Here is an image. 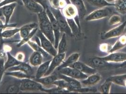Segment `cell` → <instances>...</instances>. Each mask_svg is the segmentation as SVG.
<instances>
[{"instance_id": "cell-1", "label": "cell", "mask_w": 126, "mask_h": 94, "mask_svg": "<svg viewBox=\"0 0 126 94\" xmlns=\"http://www.w3.org/2000/svg\"><path fill=\"white\" fill-rule=\"evenodd\" d=\"M41 31L54 45L55 37L50 21L45 11L37 14Z\"/></svg>"}, {"instance_id": "cell-2", "label": "cell", "mask_w": 126, "mask_h": 94, "mask_svg": "<svg viewBox=\"0 0 126 94\" xmlns=\"http://www.w3.org/2000/svg\"><path fill=\"white\" fill-rule=\"evenodd\" d=\"M50 10L58 21L60 27L61 31L66 33V34L70 36H73L74 35L69 26L67 19L65 17L63 16V13L61 12L60 10L54 9L52 7L50 8Z\"/></svg>"}, {"instance_id": "cell-3", "label": "cell", "mask_w": 126, "mask_h": 94, "mask_svg": "<svg viewBox=\"0 0 126 94\" xmlns=\"http://www.w3.org/2000/svg\"><path fill=\"white\" fill-rule=\"evenodd\" d=\"M111 7L106 6L93 11L86 16L85 19L87 21H94L110 16L113 12Z\"/></svg>"}, {"instance_id": "cell-4", "label": "cell", "mask_w": 126, "mask_h": 94, "mask_svg": "<svg viewBox=\"0 0 126 94\" xmlns=\"http://www.w3.org/2000/svg\"><path fill=\"white\" fill-rule=\"evenodd\" d=\"M40 40V46L50 56L54 57L58 54V50L54 44L45 36L41 30H38L36 35Z\"/></svg>"}, {"instance_id": "cell-5", "label": "cell", "mask_w": 126, "mask_h": 94, "mask_svg": "<svg viewBox=\"0 0 126 94\" xmlns=\"http://www.w3.org/2000/svg\"><path fill=\"white\" fill-rule=\"evenodd\" d=\"M45 11H46L47 16L50 21L53 30L54 34L55 37V43H54V47L57 49L58 44L60 41V32L61 30L60 27L58 23V21L56 19L55 17L53 15L51 11H50V8L48 7L47 8Z\"/></svg>"}, {"instance_id": "cell-6", "label": "cell", "mask_w": 126, "mask_h": 94, "mask_svg": "<svg viewBox=\"0 0 126 94\" xmlns=\"http://www.w3.org/2000/svg\"><path fill=\"white\" fill-rule=\"evenodd\" d=\"M20 90L22 91L42 90V85L32 78L22 79L19 85Z\"/></svg>"}, {"instance_id": "cell-7", "label": "cell", "mask_w": 126, "mask_h": 94, "mask_svg": "<svg viewBox=\"0 0 126 94\" xmlns=\"http://www.w3.org/2000/svg\"><path fill=\"white\" fill-rule=\"evenodd\" d=\"M58 73H61L70 77L81 80L86 78L88 75L82 73L79 70L71 67H66L57 70Z\"/></svg>"}, {"instance_id": "cell-8", "label": "cell", "mask_w": 126, "mask_h": 94, "mask_svg": "<svg viewBox=\"0 0 126 94\" xmlns=\"http://www.w3.org/2000/svg\"><path fill=\"white\" fill-rule=\"evenodd\" d=\"M126 27V21H125L120 25L106 31L102 35L101 38L103 40H107L120 37L123 33Z\"/></svg>"}, {"instance_id": "cell-9", "label": "cell", "mask_w": 126, "mask_h": 94, "mask_svg": "<svg viewBox=\"0 0 126 94\" xmlns=\"http://www.w3.org/2000/svg\"><path fill=\"white\" fill-rule=\"evenodd\" d=\"M106 62L111 63H121L126 60V53L114 52L101 57Z\"/></svg>"}, {"instance_id": "cell-10", "label": "cell", "mask_w": 126, "mask_h": 94, "mask_svg": "<svg viewBox=\"0 0 126 94\" xmlns=\"http://www.w3.org/2000/svg\"><path fill=\"white\" fill-rule=\"evenodd\" d=\"M65 58V53L61 54H58L55 56L53 57L51 59V63H50L49 68L47 70V73L45 74V76H47L51 74L60 65L63 63Z\"/></svg>"}, {"instance_id": "cell-11", "label": "cell", "mask_w": 126, "mask_h": 94, "mask_svg": "<svg viewBox=\"0 0 126 94\" xmlns=\"http://www.w3.org/2000/svg\"><path fill=\"white\" fill-rule=\"evenodd\" d=\"M89 63L91 65L97 68L106 67H114L117 68L118 64H114L111 63L106 62L99 57H96L90 58L89 60Z\"/></svg>"}, {"instance_id": "cell-12", "label": "cell", "mask_w": 126, "mask_h": 94, "mask_svg": "<svg viewBox=\"0 0 126 94\" xmlns=\"http://www.w3.org/2000/svg\"><path fill=\"white\" fill-rule=\"evenodd\" d=\"M69 67L75 68L80 72L87 75H90L96 73L95 69L79 61L74 63Z\"/></svg>"}, {"instance_id": "cell-13", "label": "cell", "mask_w": 126, "mask_h": 94, "mask_svg": "<svg viewBox=\"0 0 126 94\" xmlns=\"http://www.w3.org/2000/svg\"><path fill=\"white\" fill-rule=\"evenodd\" d=\"M23 4L29 11L36 13H40L45 11L43 7L33 0H21Z\"/></svg>"}, {"instance_id": "cell-14", "label": "cell", "mask_w": 126, "mask_h": 94, "mask_svg": "<svg viewBox=\"0 0 126 94\" xmlns=\"http://www.w3.org/2000/svg\"><path fill=\"white\" fill-rule=\"evenodd\" d=\"M101 78L100 74L96 73L89 75L86 78L80 80V81L82 85L90 87L98 83L101 79Z\"/></svg>"}, {"instance_id": "cell-15", "label": "cell", "mask_w": 126, "mask_h": 94, "mask_svg": "<svg viewBox=\"0 0 126 94\" xmlns=\"http://www.w3.org/2000/svg\"><path fill=\"white\" fill-rule=\"evenodd\" d=\"M58 75L59 79L61 78L65 80L73 88L74 92H78L79 89L82 87L80 81L78 79L70 77L61 73H58Z\"/></svg>"}, {"instance_id": "cell-16", "label": "cell", "mask_w": 126, "mask_h": 94, "mask_svg": "<svg viewBox=\"0 0 126 94\" xmlns=\"http://www.w3.org/2000/svg\"><path fill=\"white\" fill-rule=\"evenodd\" d=\"M17 5L16 2L12 3L6 5L2 7V10L3 16L5 17V23L4 24L8 26L10 20L11 16H12L13 12L14 11Z\"/></svg>"}, {"instance_id": "cell-17", "label": "cell", "mask_w": 126, "mask_h": 94, "mask_svg": "<svg viewBox=\"0 0 126 94\" xmlns=\"http://www.w3.org/2000/svg\"><path fill=\"white\" fill-rule=\"evenodd\" d=\"M62 10V13L66 18L75 19L79 16L78 11L76 7L71 3L67 4Z\"/></svg>"}, {"instance_id": "cell-18", "label": "cell", "mask_w": 126, "mask_h": 94, "mask_svg": "<svg viewBox=\"0 0 126 94\" xmlns=\"http://www.w3.org/2000/svg\"><path fill=\"white\" fill-rule=\"evenodd\" d=\"M70 3L73 4L78 11L79 19H82L87 13V10L83 0H70Z\"/></svg>"}, {"instance_id": "cell-19", "label": "cell", "mask_w": 126, "mask_h": 94, "mask_svg": "<svg viewBox=\"0 0 126 94\" xmlns=\"http://www.w3.org/2000/svg\"><path fill=\"white\" fill-rule=\"evenodd\" d=\"M8 71H21L29 75L33 74V70L31 66L26 63L22 62L19 64L8 69Z\"/></svg>"}, {"instance_id": "cell-20", "label": "cell", "mask_w": 126, "mask_h": 94, "mask_svg": "<svg viewBox=\"0 0 126 94\" xmlns=\"http://www.w3.org/2000/svg\"><path fill=\"white\" fill-rule=\"evenodd\" d=\"M58 79H59V78L58 77V74H57L53 75L50 74L47 76H43L40 78H34L33 79L38 82L41 84L42 85L47 86L53 85V83Z\"/></svg>"}, {"instance_id": "cell-21", "label": "cell", "mask_w": 126, "mask_h": 94, "mask_svg": "<svg viewBox=\"0 0 126 94\" xmlns=\"http://www.w3.org/2000/svg\"><path fill=\"white\" fill-rule=\"evenodd\" d=\"M80 58V54L79 53L75 52L69 56L66 60L63 61L62 64L59 65L57 69V70H59L61 68L69 67L74 63L79 61V58Z\"/></svg>"}, {"instance_id": "cell-22", "label": "cell", "mask_w": 126, "mask_h": 94, "mask_svg": "<svg viewBox=\"0 0 126 94\" xmlns=\"http://www.w3.org/2000/svg\"><path fill=\"white\" fill-rule=\"evenodd\" d=\"M126 46V33L122 34L117 40L114 44L112 46L110 53L114 52L121 50Z\"/></svg>"}, {"instance_id": "cell-23", "label": "cell", "mask_w": 126, "mask_h": 94, "mask_svg": "<svg viewBox=\"0 0 126 94\" xmlns=\"http://www.w3.org/2000/svg\"><path fill=\"white\" fill-rule=\"evenodd\" d=\"M37 27V24L35 23H32L26 24L21 27L20 28L19 31L21 38L23 39L27 36L33 29Z\"/></svg>"}, {"instance_id": "cell-24", "label": "cell", "mask_w": 126, "mask_h": 94, "mask_svg": "<svg viewBox=\"0 0 126 94\" xmlns=\"http://www.w3.org/2000/svg\"><path fill=\"white\" fill-rule=\"evenodd\" d=\"M51 61V59H50L44 63H42L39 65V67L37 69L35 78H40L44 76L45 74L47 73V70L49 68Z\"/></svg>"}, {"instance_id": "cell-25", "label": "cell", "mask_w": 126, "mask_h": 94, "mask_svg": "<svg viewBox=\"0 0 126 94\" xmlns=\"http://www.w3.org/2000/svg\"><path fill=\"white\" fill-rule=\"evenodd\" d=\"M107 79L111 81L112 83L115 84L120 86L125 87L124 82L126 79V73L111 76Z\"/></svg>"}, {"instance_id": "cell-26", "label": "cell", "mask_w": 126, "mask_h": 94, "mask_svg": "<svg viewBox=\"0 0 126 94\" xmlns=\"http://www.w3.org/2000/svg\"><path fill=\"white\" fill-rule=\"evenodd\" d=\"M7 60L4 63V67L6 70L8 69L11 68L12 67L17 65L23 62L18 61L16 58H14L11 54V53L7 52Z\"/></svg>"}, {"instance_id": "cell-27", "label": "cell", "mask_w": 126, "mask_h": 94, "mask_svg": "<svg viewBox=\"0 0 126 94\" xmlns=\"http://www.w3.org/2000/svg\"><path fill=\"white\" fill-rule=\"evenodd\" d=\"M43 56L40 53L34 51L30 58V63L33 66H39L42 62Z\"/></svg>"}, {"instance_id": "cell-28", "label": "cell", "mask_w": 126, "mask_h": 94, "mask_svg": "<svg viewBox=\"0 0 126 94\" xmlns=\"http://www.w3.org/2000/svg\"><path fill=\"white\" fill-rule=\"evenodd\" d=\"M119 13L121 15L126 14V0H116L113 6Z\"/></svg>"}, {"instance_id": "cell-29", "label": "cell", "mask_w": 126, "mask_h": 94, "mask_svg": "<svg viewBox=\"0 0 126 94\" xmlns=\"http://www.w3.org/2000/svg\"><path fill=\"white\" fill-rule=\"evenodd\" d=\"M6 75H9L11 76H13L18 78H32L34 79L35 78V76H33L32 75H27L23 72L21 71H8L5 73Z\"/></svg>"}, {"instance_id": "cell-30", "label": "cell", "mask_w": 126, "mask_h": 94, "mask_svg": "<svg viewBox=\"0 0 126 94\" xmlns=\"http://www.w3.org/2000/svg\"><path fill=\"white\" fill-rule=\"evenodd\" d=\"M27 43L29 44V45L34 50L40 53L42 55L43 57L49 58L50 55L41 46L39 45L37 43L32 42L30 41H29L27 42Z\"/></svg>"}, {"instance_id": "cell-31", "label": "cell", "mask_w": 126, "mask_h": 94, "mask_svg": "<svg viewBox=\"0 0 126 94\" xmlns=\"http://www.w3.org/2000/svg\"><path fill=\"white\" fill-rule=\"evenodd\" d=\"M67 46V40H66V34L63 32L62 37L59 41L58 44V54H61L65 53Z\"/></svg>"}, {"instance_id": "cell-32", "label": "cell", "mask_w": 126, "mask_h": 94, "mask_svg": "<svg viewBox=\"0 0 126 94\" xmlns=\"http://www.w3.org/2000/svg\"><path fill=\"white\" fill-rule=\"evenodd\" d=\"M90 4L97 8H103L106 6H114V3L108 2L106 0H87Z\"/></svg>"}, {"instance_id": "cell-33", "label": "cell", "mask_w": 126, "mask_h": 94, "mask_svg": "<svg viewBox=\"0 0 126 94\" xmlns=\"http://www.w3.org/2000/svg\"><path fill=\"white\" fill-rule=\"evenodd\" d=\"M69 26L70 27L73 35H78L81 30L79 29V26L74 18H66Z\"/></svg>"}, {"instance_id": "cell-34", "label": "cell", "mask_w": 126, "mask_h": 94, "mask_svg": "<svg viewBox=\"0 0 126 94\" xmlns=\"http://www.w3.org/2000/svg\"><path fill=\"white\" fill-rule=\"evenodd\" d=\"M111 85L112 82L106 79L105 81L100 86L99 88L100 93L102 94H109L110 93Z\"/></svg>"}, {"instance_id": "cell-35", "label": "cell", "mask_w": 126, "mask_h": 94, "mask_svg": "<svg viewBox=\"0 0 126 94\" xmlns=\"http://www.w3.org/2000/svg\"><path fill=\"white\" fill-rule=\"evenodd\" d=\"M122 21V18L121 16L113 14L110 16V17L108 19V23L110 26H115L118 24H120Z\"/></svg>"}, {"instance_id": "cell-36", "label": "cell", "mask_w": 126, "mask_h": 94, "mask_svg": "<svg viewBox=\"0 0 126 94\" xmlns=\"http://www.w3.org/2000/svg\"><path fill=\"white\" fill-rule=\"evenodd\" d=\"M41 91L45 92L47 93H67L70 92L69 91L65 89H62L57 86L56 88L52 89H43L42 88Z\"/></svg>"}, {"instance_id": "cell-37", "label": "cell", "mask_w": 126, "mask_h": 94, "mask_svg": "<svg viewBox=\"0 0 126 94\" xmlns=\"http://www.w3.org/2000/svg\"><path fill=\"white\" fill-rule=\"evenodd\" d=\"M20 31V28H15L12 29L6 30L2 32L1 37L2 38H8L14 36L16 33Z\"/></svg>"}, {"instance_id": "cell-38", "label": "cell", "mask_w": 126, "mask_h": 94, "mask_svg": "<svg viewBox=\"0 0 126 94\" xmlns=\"http://www.w3.org/2000/svg\"><path fill=\"white\" fill-rule=\"evenodd\" d=\"M37 31H38V28L37 27L33 29L27 36L22 39V40L20 42H19L17 44L16 46L18 47H21V46H22L23 45H24L25 43H26V42H27L29 41H30V40L33 37V36H34V34L36 33Z\"/></svg>"}, {"instance_id": "cell-39", "label": "cell", "mask_w": 126, "mask_h": 94, "mask_svg": "<svg viewBox=\"0 0 126 94\" xmlns=\"http://www.w3.org/2000/svg\"><path fill=\"white\" fill-rule=\"evenodd\" d=\"M112 46L109 43H104L101 44L99 46V49L101 52L109 53L110 49H111Z\"/></svg>"}, {"instance_id": "cell-40", "label": "cell", "mask_w": 126, "mask_h": 94, "mask_svg": "<svg viewBox=\"0 0 126 94\" xmlns=\"http://www.w3.org/2000/svg\"><path fill=\"white\" fill-rule=\"evenodd\" d=\"M20 90L19 86L16 85H12L10 86L7 90L8 93H17Z\"/></svg>"}, {"instance_id": "cell-41", "label": "cell", "mask_w": 126, "mask_h": 94, "mask_svg": "<svg viewBox=\"0 0 126 94\" xmlns=\"http://www.w3.org/2000/svg\"><path fill=\"white\" fill-rule=\"evenodd\" d=\"M4 61L3 58L0 59V84L1 83L3 75L5 71L4 67Z\"/></svg>"}, {"instance_id": "cell-42", "label": "cell", "mask_w": 126, "mask_h": 94, "mask_svg": "<svg viewBox=\"0 0 126 94\" xmlns=\"http://www.w3.org/2000/svg\"><path fill=\"white\" fill-rule=\"evenodd\" d=\"M52 6V8L57 9H59V3L61 0H48Z\"/></svg>"}, {"instance_id": "cell-43", "label": "cell", "mask_w": 126, "mask_h": 94, "mask_svg": "<svg viewBox=\"0 0 126 94\" xmlns=\"http://www.w3.org/2000/svg\"><path fill=\"white\" fill-rule=\"evenodd\" d=\"M17 0H2L0 2V8L12 3L16 2Z\"/></svg>"}, {"instance_id": "cell-44", "label": "cell", "mask_w": 126, "mask_h": 94, "mask_svg": "<svg viewBox=\"0 0 126 94\" xmlns=\"http://www.w3.org/2000/svg\"><path fill=\"white\" fill-rule=\"evenodd\" d=\"M33 0L36 1L40 4H41L43 7L44 10H45L48 7L47 5V0Z\"/></svg>"}, {"instance_id": "cell-45", "label": "cell", "mask_w": 126, "mask_h": 94, "mask_svg": "<svg viewBox=\"0 0 126 94\" xmlns=\"http://www.w3.org/2000/svg\"><path fill=\"white\" fill-rule=\"evenodd\" d=\"M16 58L18 61L23 62L25 58V56L22 53L19 52L16 54Z\"/></svg>"}, {"instance_id": "cell-46", "label": "cell", "mask_w": 126, "mask_h": 94, "mask_svg": "<svg viewBox=\"0 0 126 94\" xmlns=\"http://www.w3.org/2000/svg\"><path fill=\"white\" fill-rule=\"evenodd\" d=\"M117 68H126V60L122 63L118 64Z\"/></svg>"}, {"instance_id": "cell-47", "label": "cell", "mask_w": 126, "mask_h": 94, "mask_svg": "<svg viewBox=\"0 0 126 94\" xmlns=\"http://www.w3.org/2000/svg\"><path fill=\"white\" fill-rule=\"evenodd\" d=\"M109 3H114V2L116 0H106Z\"/></svg>"}, {"instance_id": "cell-48", "label": "cell", "mask_w": 126, "mask_h": 94, "mask_svg": "<svg viewBox=\"0 0 126 94\" xmlns=\"http://www.w3.org/2000/svg\"><path fill=\"white\" fill-rule=\"evenodd\" d=\"M1 16H3V13H2V8L0 7V17H1Z\"/></svg>"}, {"instance_id": "cell-49", "label": "cell", "mask_w": 126, "mask_h": 94, "mask_svg": "<svg viewBox=\"0 0 126 94\" xmlns=\"http://www.w3.org/2000/svg\"><path fill=\"white\" fill-rule=\"evenodd\" d=\"M124 84H125V87H126V80H125V82H124Z\"/></svg>"}, {"instance_id": "cell-50", "label": "cell", "mask_w": 126, "mask_h": 94, "mask_svg": "<svg viewBox=\"0 0 126 94\" xmlns=\"http://www.w3.org/2000/svg\"><path fill=\"white\" fill-rule=\"evenodd\" d=\"M0 1H1V0H0Z\"/></svg>"}, {"instance_id": "cell-51", "label": "cell", "mask_w": 126, "mask_h": 94, "mask_svg": "<svg viewBox=\"0 0 126 94\" xmlns=\"http://www.w3.org/2000/svg\"></svg>"}]
</instances>
